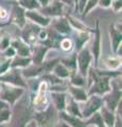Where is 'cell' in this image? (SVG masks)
I'll use <instances>...</instances> for the list:
<instances>
[{"instance_id":"29","label":"cell","mask_w":122,"mask_h":127,"mask_svg":"<svg viewBox=\"0 0 122 127\" xmlns=\"http://www.w3.org/2000/svg\"><path fill=\"white\" fill-rule=\"evenodd\" d=\"M105 66L109 70H117L121 66V57L119 56H108L104 58Z\"/></svg>"},{"instance_id":"9","label":"cell","mask_w":122,"mask_h":127,"mask_svg":"<svg viewBox=\"0 0 122 127\" xmlns=\"http://www.w3.org/2000/svg\"><path fill=\"white\" fill-rule=\"evenodd\" d=\"M49 26L52 28L53 30H55L58 34H61L62 36L69 35L72 30L68 19H67V17H65V16H57V17L51 18Z\"/></svg>"},{"instance_id":"7","label":"cell","mask_w":122,"mask_h":127,"mask_svg":"<svg viewBox=\"0 0 122 127\" xmlns=\"http://www.w3.org/2000/svg\"><path fill=\"white\" fill-rule=\"evenodd\" d=\"M56 109L53 107V105L47 106V108L37 111L34 114V120L36 121L37 126H52L55 123V118L57 114H55Z\"/></svg>"},{"instance_id":"26","label":"cell","mask_w":122,"mask_h":127,"mask_svg":"<svg viewBox=\"0 0 122 127\" xmlns=\"http://www.w3.org/2000/svg\"><path fill=\"white\" fill-rule=\"evenodd\" d=\"M53 74H55L57 77H60L62 79H64V78H68L69 77V75H70V71L69 69L67 68L66 66H64L61 62H58L55 66L53 67V69L52 71H51Z\"/></svg>"},{"instance_id":"28","label":"cell","mask_w":122,"mask_h":127,"mask_svg":"<svg viewBox=\"0 0 122 127\" xmlns=\"http://www.w3.org/2000/svg\"><path fill=\"white\" fill-rule=\"evenodd\" d=\"M70 85H73V86H78V87H84L85 85V79L86 77L83 76L82 74H80L77 71H72L70 72Z\"/></svg>"},{"instance_id":"34","label":"cell","mask_w":122,"mask_h":127,"mask_svg":"<svg viewBox=\"0 0 122 127\" xmlns=\"http://www.w3.org/2000/svg\"><path fill=\"white\" fill-rule=\"evenodd\" d=\"M98 2H99V0H87V2H86V5L84 7L83 12H82V16L85 17V16L93 9V7H96V5L98 4Z\"/></svg>"},{"instance_id":"40","label":"cell","mask_w":122,"mask_h":127,"mask_svg":"<svg viewBox=\"0 0 122 127\" xmlns=\"http://www.w3.org/2000/svg\"><path fill=\"white\" fill-rule=\"evenodd\" d=\"M98 4H100L102 7H104V9H107V7H111L112 0H99Z\"/></svg>"},{"instance_id":"32","label":"cell","mask_w":122,"mask_h":127,"mask_svg":"<svg viewBox=\"0 0 122 127\" xmlns=\"http://www.w3.org/2000/svg\"><path fill=\"white\" fill-rule=\"evenodd\" d=\"M73 41L68 37H63L60 41V49L64 52H70L73 49Z\"/></svg>"},{"instance_id":"1","label":"cell","mask_w":122,"mask_h":127,"mask_svg":"<svg viewBox=\"0 0 122 127\" xmlns=\"http://www.w3.org/2000/svg\"><path fill=\"white\" fill-rule=\"evenodd\" d=\"M87 76H89V94H98V95H104L112 89V78L121 76V72L116 70H109V71H102L97 68H90L88 69Z\"/></svg>"},{"instance_id":"3","label":"cell","mask_w":122,"mask_h":127,"mask_svg":"<svg viewBox=\"0 0 122 127\" xmlns=\"http://www.w3.org/2000/svg\"><path fill=\"white\" fill-rule=\"evenodd\" d=\"M82 103L83 104L80 105V109L82 117L85 120V119H87L101 108V106L103 105V98H102L101 95L98 94H89L88 97L86 98V101Z\"/></svg>"},{"instance_id":"6","label":"cell","mask_w":122,"mask_h":127,"mask_svg":"<svg viewBox=\"0 0 122 127\" xmlns=\"http://www.w3.org/2000/svg\"><path fill=\"white\" fill-rule=\"evenodd\" d=\"M92 61V55L90 52V49L87 47H83L81 50L78 51L77 54V69L78 72L82 74L83 76L87 77L88 69L90 67V64Z\"/></svg>"},{"instance_id":"41","label":"cell","mask_w":122,"mask_h":127,"mask_svg":"<svg viewBox=\"0 0 122 127\" xmlns=\"http://www.w3.org/2000/svg\"><path fill=\"white\" fill-rule=\"evenodd\" d=\"M7 16H9V14H7L1 6H0V18H1V19H4V18L7 17Z\"/></svg>"},{"instance_id":"10","label":"cell","mask_w":122,"mask_h":127,"mask_svg":"<svg viewBox=\"0 0 122 127\" xmlns=\"http://www.w3.org/2000/svg\"><path fill=\"white\" fill-rule=\"evenodd\" d=\"M25 15L27 19H29L30 21H32L33 23H35V25H37L39 27L47 28L50 25L51 19L49 17L44 16L38 10H26Z\"/></svg>"},{"instance_id":"39","label":"cell","mask_w":122,"mask_h":127,"mask_svg":"<svg viewBox=\"0 0 122 127\" xmlns=\"http://www.w3.org/2000/svg\"><path fill=\"white\" fill-rule=\"evenodd\" d=\"M10 64H11V58H7L4 63L0 65V74L4 73L7 69H10Z\"/></svg>"},{"instance_id":"33","label":"cell","mask_w":122,"mask_h":127,"mask_svg":"<svg viewBox=\"0 0 122 127\" xmlns=\"http://www.w3.org/2000/svg\"><path fill=\"white\" fill-rule=\"evenodd\" d=\"M12 118V111L10 110L9 107L0 109V125L9 123Z\"/></svg>"},{"instance_id":"8","label":"cell","mask_w":122,"mask_h":127,"mask_svg":"<svg viewBox=\"0 0 122 127\" xmlns=\"http://www.w3.org/2000/svg\"><path fill=\"white\" fill-rule=\"evenodd\" d=\"M64 4L60 0H50V2L45 6H41L38 9V11L41 13L46 16V17H49L50 19L53 17H57V16H63L64 13Z\"/></svg>"},{"instance_id":"31","label":"cell","mask_w":122,"mask_h":127,"mask_svg":"<svg viewBox=\"0 0 122 127\" xmlns=\"http://www.w3.org/2000/svg\"><path fill=\"white\" fill-rule=\"evenodd\" d=\"M41 78L44 79V82L46 83H49L52 86L54 85H61L63 83V79L57 77L55 74H53L52 72H48V73H44L41 74Z\"/></svg>"},{"instance_id":"5","label":"cell","mask_w":122,"mask_h":127,"mask_svg":"<svg viewBox=\"0 0 122 127\" xmlns=\"http://www.w3.org/2000/svg\"><path fill=\"white\" fill-rule=\"evenodd\" d=\"M103 104L107 107L109 110L115 112V109L118 105V103L121 101V79H118L117 86L115 83H113L112 89L108 91L107 93L103 95Z\"/></svg>"},{"instance_id":"14","label":"cell","mask_w":122,"mask_h":127,"mask_svg":"<svg viewBox=\"0 0 122 127\" xmlns=\"http://www.w3.org/2000/svg\"><path fill=\"white\" fill-rule=\"evenodd\" d=\"M10 45L15 49L17 55H20V56H31L32 48L25 40H22V39H19V38L13 39V40H11Z\"/></svg>"},{"instance_id":"22","label":"cell","mask_w":122,"mask_h":127,"mask_svg":"<svg viewBox=\"0 0 122 127\" xmlns=\"http://www.w3.org/2000/svg\"><path fill=\"white\" fill-rule=\"evenodd\" d=\"M100 113H101V117H102V120L104 122V126H107V127H112V126H115V121H116V113L114 111L109 110L107 107H106L104 104L101 106V108L99 109Z\"/></svg>"},{"instance_id":"30","label":"cell","mask_w":122,"mask_h":127,"mask_svg":"<svg viewBox=\"0 0 122 127\" xmlns=\"http://www.w3.org/2000/svg\"><path fill=\"white\" fill-rule=\"evenodd\" d=\"M18 4L25 10H38L41 7L38 0H18Z\"/></svg>"},{"instance_id":"35","label":"cell","mask_w":122,"mask_h":127,"mask_svg":"<svg viewBox=\"0 0 122 127\" xmlns=\"http://www.w3.org/2000/svg\"><path fill=\"white\" fill-rule=\"evenodd\" d=\"M10 42H11V39L9 36H3L0 39V51L3 52V51L10 46Z\"/></svg>"},{"instance_id":"11","label":"cell","mask_w":122,"mask_h":127,"mask_svg":"<svg viewBox=\"0 0 122 127\" xmlns=\"http://www.w3.org/2000/svg\"><path fill=\"white\" fill-rule=\"evenodd\" d=\"M50 27V26H49ZM64 37L61 34H58L55 30H53L52 28L47 29V37L44 41H41V45L46 46L49 49H60V41L61 39Z\"/></svg>"},{"instance_id":"24","label":"cell","mask_w":122,"mask_h":127,"mask_svg":"<svg viewBox=\"0 0 122 127\" xmlns=\"http://www.w3.org/2000/svg\"><path fill=\"white\" fill-rule=\"evenodd\" d=\"M90 38V33L89 31H78L77 36H76V49L77 51L81 50L83 47H85V43L89 40Z\"/></svg>"},{"instance_id":"38","label":"cell","mask_w":122,"mask_h":127,"mask_svg":"<svg viewBox=\"0 0 122 127\" xmlns=\"http://www.w3.org/2000/svg\"><path fill=\"white\" fill-rule=\"evenodd\" d=\"M86 2L87 0H77V3H76V10L79 11L80 13H82L84 10V7L86 5Z\"/></svg>"},{"instance_id":"4","label":"cell","mask_w":122,"mask_h":127,"mask_svg":"<svg viewBox=\"0 0 122 127\" xmlns=\"http://www.w3.org/2000/svg\"><path fill=\"white\" fill-rule=\"evenodd\" d=\"M0 83H5V84L21 87V88H27V83L23 79L19 68H10L4 73L0 74Z\"/></svg>"},{"instance_id":"37","label":"cell","mask_w":122,"mask_h":127,"mask_svg":"<svg viewBox=\"0 0 122 127\" xmlns=\"http://www.w3.org/2000/svg\"><path fill=\"white\" fill-rule=\"evenodd\" d=\"M111 6L115 12H120L122 9V0H112Z\"/></svg>"},{"instance_id":"16","label":"cell","mask_w":122,"mask_h":127,"mask_svg":"<svg viewBox=\"0 0 122 127\" xmlns=\"http://www.w3.org/2000/svg\"><path fill=\"white\" fill-rule=\"evenodd\" d=\"M49 50V48H47L41 43V45H35L32 48V52H31V59H32L33 65H39L41 63L44 62V58Z\"/></svg>"},{"instance_id":"23","label":"cell","mask_w":122,"mask_h":127,"mask_svg":"<svg viewBox=\"0 0 122 127\" xmlns=\"http://www.w3.org/2000/svg\"><path fill=\"white\" fill-rule=\"evenodd\" d=\"M32 64L31 56H20V55H15L11 58L10 68H27Z\"/></svg>"},{"instance_id":"44","label":"cell","mask_w":122,"mask_h":127,"mask_svg":"<svg viewBox=\"0 0 122 127\" xmlns=\"http://www.w3.org/2000/svg\"><path fill=\"white\" fill-rule=\"evenodd\" d=\"M5 107H9V104H6L5 102H3V101L0 100V109L5 108Z\"/></svg>"},{"instance_id":"42","label":"cell","mask_w":122,"mask_h":127,"mask_svg":"<svg viewBox=\"0 0 122 127\" xmlns=\"http://www.w3.org/2000/svg\"><path fill=\"white\" fill-rule=\"evenodd\" d=\"M38 2L41 4V6H45L50 2V0H38Z\"/></svg>"},{"instance_id":"43","label":"cell","mask_w":122,"mask_h":127,"mask_svg":"<svg viewBox=\"0 0 122 127\" xmlns=\"http://www.w3.org/2000/svg\"><path fill=\"white\" fill-rule=\"evenodd\" d=\"M63 3H66V4H69V5H73L74 4V1L73 0H60Z\"/></svg>"},{"instance_id":"13","label":"cell","mask_w":122,"mask_h":127,"mask_svg":"<svg viewBox=\"0 0 122 127\" xmlns=\"http://www.w3.org/2000/svg\"><path fill=\"white\" fill-rule=\"evenodd\" d=\"M25 11L26 10L22 9L19 4H15L13 6V10H12V13H11V22L16 25L17 27L20 28V29H22L27 23Z\"/></svg>"},{"instance_id":"18","label":"cell","mask_w":122,"mask_h":127,"mask_svg":"<svg viewBox=\"0 0 122 127\" xmlns=\"http://www.w3.org/2000/svg\"><path fill=\"white\" fill-rule=\"evenodd\" d=\"M65 111L68 114H70V116L83 119V117H82V113H81L80 104H79V102H77L72 96H70V95H68V94H67V98H66Z\"/></svg>"},{"instance_id":"25","label":"cell","mask_w":122,"mask_h":127,"mask_svg":"<svg viewBox=\"0 0 122 127\" xmlns=\"http://www.w3.org/2000/svg\"><path fill=\"white\" fill-rule=\"evenodd\" d=\"M85 126H99V127H104V122L102 120L101 113L98 110L94 113H92L90 117L85 119Z\"/></svg>"},{"instance_id":"2","label":"cell","mask_w":122,"mask_h":127,"mask_svg":"<svg viewBox=\"0 0 122 127\" xmlns=\"http://www.w3.org/2000/svg\"><path fill=\"white\" fill-rule=\"evenodd\" d=\"M23 94H25V88L0 83V100L9 104V106H14L15 103Z\"/></svg>"},{"instance_id":"12","label":"cell","mask_w":122,"mask_h":127,"mask_svg":"<svg viewBox=\"0 0 122 127\" xmlns=\"http://www.w3.org/2000/svg\"><path fill=\"white\" fill-rule=\"evenodd\" d=\"M94 33V37H93V42H92V47H91V55L94 58V64H98L99 62V57H100V53H101V32H100V28H99V21L96 20V29L93 31Z\"/></svg>"},{"instance_id":"19","label":"cell","mask_w":122,"mask_h":127,"mask_svg":"<svg viewBox=\"0 0 122 127\" xmlns=\"http://www.w3.org/2000/svg\"><path fill=\"white\" fill-rule=\"evenodd\" d=\"M109 37H111V43L114 53L116 52L117 48L121 45L122 42V33H121V27H117L116 25L109 26Z\"/></svg>"},{"instance_id":"20","label":"cell","mask_w":122,"mask_h":127,"mask_svg":"<svg viewBox=\"0 0 122 127\" xmlns=\"http://www.w3.org/2000/svg\"><path fill=\"white\" fill-rule=\"evenodd\" d=\"M58 117L62 121H64V123H66L68 126H73V127H83L85 126V120L84 119H80L78 117H73L70 116L66 112L65 110L58 111Z\"/></svg>"},{"instance_id":"15","label":"cell","mask_w":122,"mask_h":127,"mask_svg":"<svg viewBox=\"0 0 122 127\" xmlns=\"http://www.w3.org/2000/svg\"><path fill=\"white\" fill-rule=\"evenodd\" d=\"M22 40H25L30 46L37 42V33L39 31L38 28H35V26H27L26 23L25 27L22 28Z\"/></svg>"},{"instance_id":"27","label":"cell","mask_w":122,"mask_h":127,"mask_svg":"<svg viewBox=\"0 0 122 127\" xmlns=\"http://www.w3.org/2000/svg\"><path fill=\"white\" fill-rule=\"evenodd\" d=\"M60 62L69 69L70 72L78 70L77 69V54H71V55H68V56H66L64 58H61Z\"/></svg>"},{"instance_id":"36","label":"cell","mask_w":122,"mask_h":127,"mask_svg":"<svg viewBox=\"0 0 122 127\" xmlns=\"http://www.w3.org/2000/svg\"><path fill=\"white\" fill-rule=\"evenodd\" d=\"M3 54H4V56H5L6 58H12L13 56H15V55H16V51H15L14 48L10 45L4 51H3Z\"/></svg>"},{"instance_id":"21","label":"cell","mask_w":122,"mask_h":127,"mask_svg":"<svg viewBox=\"0 0 122 127\" xmlns=\"http://www.w3.org/2000/svg\"><path fill=\"white\" fill-rule=\"evenodd\" d=\"M69 92V95L72 96L74 100L79 103H82L86 101V98L88 97V93L83 87H78V86H73V85H69L67 88Z\"/></svg>"},{"instance_id":"17","label":"cell","mask_w":122,"mask_h":127,"mask_svg":"<svg viewBox=\"0 0 122 127\" xmlns=\"http://www.w3.org/2000/svg\"><path fill=\"white\" fill-rule=\"evenodd\" d=\"M51 101H52L53 107L56 109V111H62L65 110L66 106V98H67V93L64 91H55L53 90L50 94Z\"/></svg>"}]
</instances>
